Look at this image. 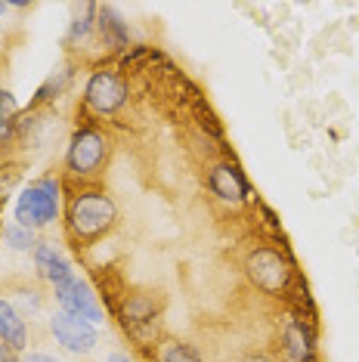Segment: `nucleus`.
<instances>
[{
	"label": "nucleus",
	"instance_id": "6e6552de",
	"mask_svg": "<svg viewBox=\"0 0 359 362\" xmlns=\"http://www.w3.org/2000/svg\"><path fill=\"white\" fill-rule=\"evenodd\" d=\"M208 189L223 202H245L248 199V180L235 164H214L208 174Z\"/></svg>",
	"mask_w": 359,
	"mask_h": 362
},
{
	"label": "nucleus",
	"instance_id": "aec40b11",
	"mask_svg": "<svg viewBox=\"0 0 359 362\" xmlns=\"http://www.w3.org/2000/svg\"><path fill=\"white\" fill-rule=\"evenodd\" d=\"M109 362H130V359H127V356H112Z\"/></svg>",
	"mask_w": 359,
	"mask_h": 362
},
{
	"label": "nucleus",
	"instance_id": "39448f33",
	"mask_svg": "<svg viewBox=\"0 0 359 362\" xmlns=\"http://www.w3.org/2000/svg\"><path fill=\"white\" fill-rule=\"evenodd\" d=\"M127 103V84L118 71L100 69L93 71L84 90V105L96 115H115Z\"/></svg>",
	"mask_w": 359,
	"mask_h": 362
},
{
	"label": "nucleus",
	"instance_id": "ddd939ff",
	"mask_svg": "<svg viewBox=\"0 0 359 362\" xmlns=\"http://www.w3.org/2000/svg\"><path fill=\"white\" fill-rule=\"evenodd\" d=\"M155 359H158V362H201L199 353H195L189 344H183V341H161V344H155Z\"/></svg>",
	"mask_w": 359,
	"mask_h": 362
},
{
	"label": "nucleus",
	"instance_id": "9b49d317",
	"mask_svg": "<svg viewBox=\"0 0 359 362\" xmlns=\"http://www.w3.org/2000/svg\"><path fill=\"white\" fill-rule=\"evenodd\" d=\"M100 19H96V25H100V35L102 40L112 47V50H121V47H127V40H130V31L124 25V19L112 10V6H100Z\"/></svg>",
	"mask_w": 359,
	"mask_h": 362
},
{
	"label": "nucleus",
	"instance_id": "20e7f679",
	"mask_svg": "<svg viewBox=\"0 0 359 362\" xmlns=\"http://www.w3.org/2000/svg\"><path fill=\"white\" fill-rule=\"evenodd\" d=\"M248 276L251 282H254L260 291L266 294H285L291 285V279H295V269H291V263L282 257L279 251L273 248H260L248 257Z\"/></svg>",
	"mask_w": 359,
	"mask_h": 362
},
{
	"label": "nucleus",
	"instance_id": "9d476101",
	"mask_svg": "<svg viewBox=\"0 0 359 362\" xmlns=\"http://www.w3.org/2000/svg\"><path fill=\"white\" fill-rule=\"evenodd\" d=\"M0 341L10 344V347L19 353L25 350V344H28L25 322H22L19 310H16L10 300H0Z\"/></svg>",
	"mask_w": 359,
	"mask_h": 362
},
{
	"label": "nucleus",
	"instance_id": "f257e3e1",
	"mask_svg": "<svg viewBox=\"0 0 359 362\" xmlns=\"http://www.w3.org/2000/svg\"><path fill=\"white\" fill-rule=\"evenodd\" d=\"M118 223V204L105 189H78L65 204V233L75 248H93Z\"/></svg>",
	"mask_w": 359,
	"mask_h": 362
},
{
	"label": "nucleus",
	"instance_id": "1a4fd4ad",
	"mask_svg": "<svg viewBox=\"0 0 359 362\" xmlns=\"http://www.w3.org/2000/svg\"><path fill=\"white\" fill-rule=\"evenodd\" d=\"M35 267H37V273L44 276L53 288L62 285V282H69V279H75V269H71L69 257H65V254L56 248V245H50V242H44V245H37V248H35Z\"/></svg>",
	"mask_w": 359,
	"mask_h": 362
},
{
	"label": "nucleus",
	"instance_id": "f3484780",
	"mask_svg": "<svg viewBox=\"0 0 359 362\" xmlns=\"http://www.w3.org/2000/svg\"><path fill=\"white\" fill-rule=\"evenodd\" d=\"M22 356H19V350H13L10 344H4L0 341V362H19Z\"/></svg>",
	"mask_w": 359,
	"mask_h": 362
},
{
	"label": "nucleus",
	"instance_id": "423d86ee",
	"mask_svg": "<svg viewBox=\"0 0 359 362\" xmlns=\"http://www.w3.org/2000/svg\"><path fill=\"white\" fill-rule=\"evenodd\" d=\"M53 298H56V303H59L62 313H71V316L84 319V322H90V325H100L102 322L100 300H96V294L90 291V285L81 282L78 276L69 279V282H62V285H56L53 288Z\"/></svg>",
	"mask_w": 359,
	"mask_h": 362
},
{
	"label": "nucleus",
	"instance_id": "f8f14e48",
	"mask_svg": "<svg viewBox=\"0 0 359 362\" xmlns=\"http://www.w3.org/2000/svg\"><path fill=\"white\" fill-rule=\"evenodd\" d=\"M285 353L291 356V362H313V334L304 328V322H291L285 328Z\"/></svg>",
	"mask_w": 359,
	"mask_h": 362
},
{
	"label": "nucleus",
	"instance_id": "f03ea898",
	"mask_svg": "<svg viewBox=\"0 0 359 362\" xmlns=\"http://www.w3.org/2000/svg\"><path fill=\"white\" fill-rule=\"evenodd\" d=\"M109 155H112V146L105 139L102 130L96 127H78L75 136L69 143V152H65V170L71 177H81V180H93L100 177L109 164Z\"/></svg>",
	"mask_w": 359,
	"mask_h": 362
},
{
	"label": "nucleus",
	"instance_id": "6ab92c4d",
	"mask_svg": "<svg viewBox=\"0 0 359 362\" xmlns=\"http://www.w3.org/2000/svg\"><path fill=\"white\" fill-rule=\"evenodd\" d=\"M239 362H276L273 356H266V353H251V356H245Z\"/></svg>",
	"mask_w": 359,
	"mask_h": 362
},
{
	"label": "nucleus",
	"instance_id": "7ed1b4c3",
	"mask_svg": "<svg viewBox=\"0 0 359 362\" xmlns=\"http://www.w3.org/2000/svg\"><path fill=\"white\" fill-rule=\"evenodd\" d=\"M59 217V183L53 177L35 180L31 186L22 189L16 202V223L28 229H44Z\"/></svg>",
	"mask_w": 359,
	"mask_h": 362
},
{
	"label": "nucleus",
	"instance_id": "a211bd4d",
	"mask_svg": "<svg viewBox=\"0 0 359 362\" xmlns=\"http://www.w3.org/2000/svg\"><path fill=\"white\" fill-rule=\"evenodd\" d=\"M19 362H59V359L50 356V353H28V356H22Z\"/></svg>",
	"mask_w": 359,
	"mask_h": 362
},
{
	"label": "nucleus",
	"instance_id": "0eeeda50",
	"mask_svg": "<svg viewBox=\"0 0 359 362\" xmlns=\"http://www.w3.org/2000/svg\"><path fill=\"white\" fill-rule=\"evenodd\" d=\"M50 328H53V337L62 344L65 350L71 353H90L96 347V325L84 322V319L71 316V313H56L50 319Z\"/></svg>",
	"mask_w": 359,
	"mask_h": 362
},
{
	"label": "nucleus",
	"instance_id": "dca6fc26",
	"mask_svg": "<svg viewBox=\"0 0 359 362\" xmlns=\"http://www.w3.org/2000/svg\"><path fill=\"white\" fill-rule=\"evenodd\" d=\"M16 112H19V105H16L13 93L10 90H0V127L10 124V121L16 118Z\"/></svg>",
	"mask_w": 359,
	"mask_h": 362
},
{
	"label": "nucleus",
	"instance_id": "2eb2a0df",
	"mask_svg": "<svg viewBox=\"0 0 359 362\" xmlns=\"http://www.w3.org/2000/svg\"><path fill=\"white\" fill-rule=\"evenodd\" d=\"M93 13H96V6H93V4H87V6H84V16H78V19L71 22V31H69V37H71V40L87 37L90 25H93Z\"/></svg>",
	"mask_w": 359,
	"mask_h": 362
},
{
	"label": "nucleus",
	"instance_id": "4468645a",
	"mask_svg": "<svg viewBox=\"0 0 359 362\" xmlns=\"http://www.w3.org/2000/svg\"><path fill=\"white\" fill-rule=\"evenodd\" d=\"M6 245H10L13 251H31V248H37V242H35V229L19 226V223L6 226Z\"/></svg>",
	"mask_w": 359,
	"mask_h": 362
}]
</instances>
